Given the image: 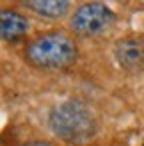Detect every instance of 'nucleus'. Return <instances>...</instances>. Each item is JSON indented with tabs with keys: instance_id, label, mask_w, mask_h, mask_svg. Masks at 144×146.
I'll return each instance as SVG.
<instances>
[{
	"instance_id": "0eeeda50",
	"label": "nucleus",
	"mask_w": 144,
	"mask_h": 146,
	"mask_svg": "<svg viewBox=\"0 0 144 146\" xmlns=\"http://www.w3.org/2000/svg\"><path fill=\"white\" fill-rule=\"evenodd\" d=\"M22 146H52L50 142H44V140H32V142H26Z\"/></svg>"
},
{
	"instance_id": "39448f33",
	"label": "nucleus",
	"mask_w": 144,
	"mask_h": 146,
	"mask_svg": "<svg viewBox=\"0 0 144 146\" xmlns=\"http://www.w3.org/2000/svg\"><path fill=\"white\" fill-rule=\"evenodd\" d=\"M0 32H2L4 42H18L28 32V20L16 10L4 8L0 14Z\"/></svg>"
},
{
	"instance_id": "f257e3e1",
	"label": "nucleus",
	"mask_w": 144,
	"mask_h": 146,
	"mask_svg": "<svg viewBox=\"0 0 144 146\" xmlns=\"http://www.w3.org/2000/svg\"><path fill=\"white\" fill-rule=\"evenodd\" d=\"M48 124L52 132L70 144H84L96 134L94 112L80 100H64L56 104L48 114Z\"/></svg>"
},
{
	"instance_id": "f03ea898",
	"label": "nucleus",
	"mask_w": 144,
	"mask_h": 146,
	"mask_svg": "<svg viewBox=\"0 0 144 146\" xmlns=\"http://www.w3.org/2000/svg\"><path fill=\"white\" fill-rule=\"evenodd\" d=\"M24 58L38 70H64L78 60V46L64 32H48L28 42Z\"/></svg>"
},
{
	"instance_id": "20e7f679",
	"label": "nucleus",
	"mask_w": 144,
	"mask_h": 146,
	"mask_svg": "<svg viewBox=\"0 0 144 146\" xmlns=\"http://www.w3.org/2000/svg\"><path fill=\"white\" fill-rule=\"evenodd\" d=\"M114 60L126 72L144 70V38L126 36L114 44Z\"/></svg>"
},
{
	"instance_id": "6e6552de",
	"label": "nucleus",
	"mask_w": 144,
	"mask_h": 146,
	"mask_svg": "<svg viewBox=\"0 0 144 146\" xmlns=\"http://www.w3.org/2000/svg\"><path fill=\"white\" fill-rule=\"evenodd\" d=\"M142 146H144V144H142Z\"/></svg>"
},
{
	"instance_id": "423d86ee",
	"label": "nucleus",
	"mask_w": 144,
	"mask_h": 146,
	"mask_svg": "<svg viewBox=\"0 0 144 146\" xmlns=\"http://www.w3.org/2000/svg\"><path fill=\"white\" fill-rule=\"evenodd\" d=\"M20 2L30 12L42 18H50V20L62 18L70 8V0H20Z\"/></svg>"
},
{
	"instance_id": "7ed1b4c3",
	"label": "nucleus",
	"mask_w": 144,
	"mask_h": 146,
	"mask_svg": "<svg viewBox=\"0 0 144 146\" xmlns=\"http://www.w3.org/2000/svg\"><path fill=\"white\" fill-rule=\"evenodd\" d=\"M116 16L104 2H86L78 6L70 18V28L80 36H98L114 24Z\"/></svg>"
}]
</instances>
